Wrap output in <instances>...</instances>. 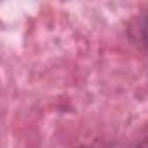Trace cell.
<instances>
[{
    "label": "cell",
    "instance_id": "obj_2",
    "mask_svg": "<svg viewBox=\"0 0 148 148\" xmlns=\"http://www.w3.org/2000/svg\"><path fill=\"white\" fill-rule=\"evenodd\" d=\"M146 32H148V23H146ZM146 40H148V35H146Z\"/></svg>",
    "mask_w": 148,
    "mask_h": 148
},
{
    "label": "cell",
    "instance_id": "obj_1",
    "mask_svg": "<svg viewBox=\"0 0 148 148\" xmlns=\"http://www.w3.org/2000/svg\"><path fill=\"white\" fill-rule=\"evenodd\" d=\"M134 148H148V138H145L143 141H139V143H138Z\"/></svg>",
    "mask_w": 148,
    "mask_h": 148
}]
</instances>
